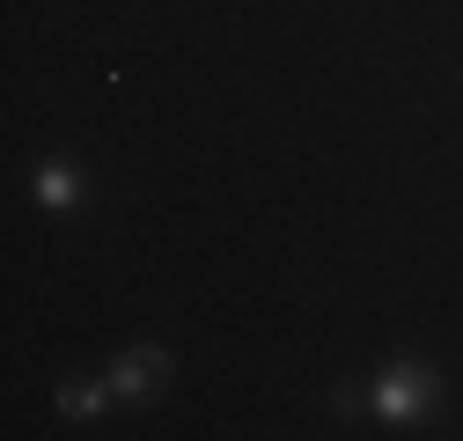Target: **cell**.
<instances>
[{
    "label": "cell",
    "mask_w": 463,
    "mask_h": 441,
    "mask_svg": "<svg viewBox=\"0 0 463 441\" xmlns=\"http://www.w3.org/2000/svg\"><path fill=\"white\" fill-rule=\"evenodd\" d=\"M441 398V375L434 368H420V361H397V368H383V382L368 390V405L390 419V427H412L427 405Z\"/></svg>",
    "instance_id": "1"
},
{
    "label": "cell",
    "mask_w": 463,
    "mask_h": 441,
    "mask_svg": "<svg viewBox=\"0 0 463 441\" xmlns=\"http://www.w3.org/2000/svg\"><path fill=\"white\" fill-rule=\"evenodd\" d=\"M169 375V353L162 346H133V353H118V361H110V398H147L155 390V382Z\"/></svg>",
    "instance_id": "2"
},
{
    "label": "cell",
    "mask_w": 463,
    "mask_h": 441,
    "mask_svg": "<svg viewBox=\"0 0 463 441\" xmlns=\"http://www.w3.org/2000/svg\"><path fill=\"white\" fill-rule=\"evenodd\" d=\"M30 192H37V206H52V213H60V206H74V199H81V177L67 170V162H37Z\"/></svg>",
    "instance_id": "3"
},
{
    "label": "cell",
    "mask_w": 463,
    "mask_h": 441,
    "mask_svg": "<svg viewBox=\"0 0 463 441\" xmlns=\"http://www.w3.org/2000/svg\"><path fill=\"white\" fill-rule=\"evenodd\" d=\"M103 405H118V398H110V382H67V390H60V412L67 419H89Z\"/></svg>",
    "instance_id": "4"
}]
</instances>
